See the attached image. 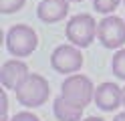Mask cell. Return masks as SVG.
<instances>
[{
	"instance_id": "e0dca14e",
	"label": "cell",
	"mask_w": 125,
	"mask_h": 121,
	"mask_svg": "<svg viewBox=\"0 0 125 121\" xmlns=\"http://www.w3.org/2000/svg\"><path fill=\"white\" fill-rule=\"evenodd\" d=\"M83 121H105V119H101V117H87V119H83Z\"/></svg>"
},
{
	"instance_id": "52a82bcc",
	"label": "cell",
	"mask_w": 125,
	"mask_h": 121,
	"mask_svg": "<svg viewBox=\"0 0 125 121\" xmlns=\"http://www.w3.org/2000/svg\"><path fill=\"white\" fill-rule=\"evenodd\" d=\"M30 77L28 65L24 61H20L18 56L16 59L6 61L2 67H0V83H2L4 89L8 91H16V89L22 87V83Z\"/></svg>"
},
{
	"instance_id": "7c38bea8",
	"label": "cell",
	"mask_w": 125,
	"mask_h": 121,
	"mask_svg": "<svg viewBox=\"0 0 125 121\" xmlns=\"http://www.w3.org/2000/svg\"><path fill=\"white\" fill-rule=\"evenodd\" d=\"M24 4H26V0H0V12L2 14L18 12Z\"/></svg>"
},
{
	"instance_id": "8fae6325",
	"label": "cell",
	"mask_w": 125,
	"mask_h": 121,
	"mask_svg": "<svg viewBox=\"0 0 125 121\" xmlns=\"http://www.w3.org/2000/svg\"><path fill=\"white\" fill-rule=\"evenodd\" d=\"M111 71L117 79L125 81V48H119L115 55H113V61H111Z\"/></svg>"
},
{
	"instance_id": "ba28073f",
	"label": "cell",
	"mask_w": 125,
	"mask_h": 121,
	"mask_svg": "<svg viewBox=\"0 0 125 121\" xmlns=\"http://www.w3.org/2000/svg\"><path fill=\"white\" fill-rule=\"evenodd\" d=\"M95 105L101 111H115L117 107L123 105V89L117 87L115 83H101L95 87Z\"/></svg>"
},
{
	"instance_id": "2e32d148",
	"label": "cell",
	"mask_w": 125,
	"mask_h": 121,
	"mask_svg": "<svg viewBox=\"0 0 125 121\" xmlns=\"http://www.w3.org/2000/svg\"><path fill=\"white\" fill-rule=\"evenodd\" d=\"M113 121H125V111L123 113H117V115L113 117Z\"/></svg>"
},
{
	"instance_id": "5bb4252c",
	"label": "cell",
	"mask_w": 125,
	"mask_h": 121,
	"mask_svg": "<svg viewBox=\"0 0 125 121\" xmlns=\"http://www.w3.org/2000/svg\"><path fill=\"white\" fill-rule=\"evenodd\" d=\"M10 121H41V119H38V115H34V113H30V111H20Z\"/></svg>"
},
{
	"instance_id": "ac0fdd59",
	"label": "cell",
	"mask_w": 125,
	"mask_h": 121,
	"mask_svg": "<svg viewBox=\"0 0 125 121\" xmlns=\"http://www.w3.org/2000/svg\"><path fill=\"white\" fill-rule=\"evenodd\" d=\"M123 107H125V87H123Z\"/></svg>"
},
{
	"instance_id": "7a4b0ae2",
	"label": "cell",
	"mask_w": 125,
	"mask_h": 121,
	"mask_svg": "<svg viewBox=\"0 0 125 121\" xmlns=\"http://www.w3.org/2000/svg\"><path fill=\"white\" fill-rule=\"evenodd\" d=\"M38 46V34L28 24H14L6 32V48L14 56H28Z\"/></svg>"
},
{
	"instance_id": "30bf717a",
	"label": "cell",
	"mask_w": 125,
	"mask_h": 121,
	"mask_svg": "<svg viewBox=\"0 0 125 121\" xmlns=\"http://www.w3.org/2000/svg\"><path fill=\"white\" fill-rule=\"evenodd\" d=\"M83 111H85V107H79V105L71 103L62 95L57 97L54 103H52V113H54V117L59 121H81L83 119Z\"/></svg>"
},
{
	"instance_id": "3957f363",
	"label": "cell",
	"mask_w": 125,
	"mask_h": 121,
	"mask_svg": "<svg viewBox=\"0 0 125 121\" xmlns=\"http://www.w3.org/2000/svg\"><path fill=\"white\" fill-rule=\"evenodd\" d=\"M61 95L69 99L71 103L79 105V107H87V105L95 99V85L93 81L85 75L73 73L69 75L61 85Z\"/></svg>"
},
{
	"instance_id": "277c9868",
	"label": "cell",
	"mask_w": 125,
	"mask_h": 121,
	"mask_svg": "<svg viewBox=\"0 0 125 121\" xmlns=\"http://www.w3.org/2000/svg\"><path fill=\"white\" fill-rule=\"evenodd\" d=\"M97 26L99 22H95L91 14H77L67 22V28H65L67 40L79 48H87L97 36Z\"/></svg>"
},
{
	"instance_id": "9c48e42d",
	"label": "cell",
	"mask_w": 125,
	"mask_h": 121,
	"mask_svg": "<svg viewBox=\"0 0 125 121\" xmlns=\"http://www.w3.org/2000/svg\"><path fill=\"white\" fill-rule=\"evenodd\" d=\"M69 14V0H42L36 8V16L46 24L59 22Z\"/></svg>"
},
{
	"instance_id": "5b68a950",
	"label": "cell",
	"mask_w": 125,
	"mask_h": 121,
	"mask_svg": "<svg viewBox=\"0 0 125 121\" xmlns=\"http://www.w3.org/2000/svg\"><path fill=\"white\" fill-rule=\"evenodd\" d=\"M51 67L61 73V75H73L83 67V53L79 46L71 44H61L51 55Z\"/></svg>"
},
{
	"instance_id": "ffe728a7",
	"label": "cell",
	"mask_w": 125,
	"mask_h": 121,
	"mask_svg": "<svg viewBox=\"0 0 125 121\" xmlns=\"http://www.w3.org/2000/svg\"><path fill=\"white\" fill-rule=\"evenodd\" d=\"M123 4H125V0H123Z\"/></svg>"
},
{
	"instance_id": "6da1fadb",
	"label": "cell",
	"mask_w": 125,
	"mask_h": 121,
	"mask_svg": "<svg viewBox=\"0 0 125 121\" xmlns=\"http://www.w3.org/2000/svg\"><path fill=\"white\" fill-rule=\"evenodd\" d=\"M14 95H16V101L20 105H24L26 109H34V107H41V105H44L49 101L51 87H49V81L42 75L30 73V77L22 83L20 89L14 91Z\"/></svg>"
},
{
	"instance_id": "9a60e30c",
	"label": "cell",
	"mask_w": 125,
	"mask_h": 121,
	"mask_svg": "<svg viewBox=\"0 0 125 121\" xmlns=\"http://www.w3.org/2000/svg\"><path fill=\"white\" fill-rule=\"evenodd\" d=\"M8 89H4L2 91V119L0 121H8V95H6Z\"/></svg>"
},
{
	"instance_id": "4fadbf2b",
	"label": "cell",
	"mask_w": 125,
	"mask_h": 121,
	"mask_svg": "<svg viewBox=\"0 0 125 121\" xmlns=\"http://www.w3.org/2000/svg\"><path fill=\"white\" fill-rule=\"evenodd\" d=\"M121 0H93V6H95V10L101 12V14H109L113 12L117 6H119Z\"/></svg>"
},
{
	"instance_id": "d6986e66",
	"label": "cell",
	"mask_w": 125,
	"mask_h": 121,
	"mask_svg": "<svg viewBox=\"0 0 125 121\" xmlns=\"http://www.w3.org/2000/svg\"><path fill=\"white\" fill-rule=\"evenodd\" d=\"M69 2H83V0H69Z\"/></svg>"
},
{
	"instance_id": "8992f818",
	"label": "cell",
	"mask_w": 125,
	"mask_h": 121,
	"mask_svg": "<svg viewBox=\"0 0 125 121\" xmlns=\"http://www.w3.org/2000/svg\"><path fill=\"white\" fill-rule=\"evenodd\" d=\"M97 38L105 48H121L125 44V20L119 16H105L97 26Z\"/></svg>"
}]
</instances>
